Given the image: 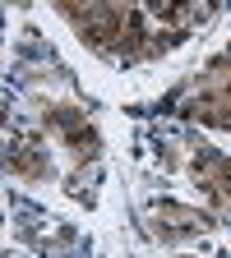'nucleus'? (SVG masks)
Listing matches in <instances>:
<instances>
[{
    "mask_svg": "<svg viewBox=\"0 0 231 258\" xmlns=\"http://www.w3.org/2000/svg\"><path fill=\"white\" fill-rule=\"evenodd\" d=\"M65 14L79 23V37H83L88 46L125 42V37H129V23H134V10H120V5H88V10L65 5Z\"/></svg>",
    "mask_w": 231,
    "mask_h": 258,
    "instance_id": "obj_1",
    "label": "nucleus"
},
{
    "mask_svg": "<svg viewBox=\"0 0 231 258\" xmlns=\"http://www.w3.org/2000/svg\"><path fill=\"white\" fill-rule=\"evenodd\" d=\"M190 175L199 180L204 199L213 203V212H231V157L213 152V148H194V161H190Z\"/></svg>",
    "mask_w": 231,
    "mask_h": 258,
    "instance_id": "obj_2",
    "label": "nucleus"
},
{
    "mask_svg": "<svg viewBox=\"0 0 231 258\" xmlns=\"http://www.w3.org/2000/svg\"><path fill=\"white\" fill-rule=\"evenodd\" d=\"M42 115H47V124L56 129V134L70 143L74 161H93V157H97V129L88 124V115H83L79 106H47Z\"/></svg>",
    "mask_w": 231,
    "mask_h": 258,
    "instance_id": "obj_3",
    "label": "nucleus"
},
{
    "mask_svg": "<svg viewBox=\"0 0 231 258\" xmlns=\"http://www.w3.org/2000/svg\"><path fill=\"white\" fill-rule=\"evenodd\" d=\"M208 231V217L204 212H194V208H180V203H157L153 208V235L162 244H180L190 235H199Z\"/></svg>",
    "mask_w": 231,
    "mask_h": 258,
    "instance_id": "obj_4",
    "label": "nucleus"
},
{
    "mask_svg": "<svg viewBox=\"0 0 231 258\" xmlns=\"http://www.w3.org/2000/svg\"><path fill=\"white\" fill-rule=\"evenodd\" d=\"M180 115H185V120L217 124V129H231V88H226V83H204L194 97H185V102H180Z\"/></svg>",
    "mask_w": 231,
    "mask_h": 258,
    "instance_id": "obj_5",
    "label": "nucleus"
},
{
    "mask_svg": "<svg viewBox=\"0 0 231 258\" xmlns=\"http://www.w3.org/2000/svg\"><path fill=\"white\" fill-rule=\"evenodd\" d=\"M10 171L23 175V180H47L51 175V161L42 157L37 143H19V148H10Z\"/></svg>",
    "mask_w": 231,
    "mask_h": 258,
    "instance_id": "obj_6",
    "label": "nucleus"
}]
</instances>
